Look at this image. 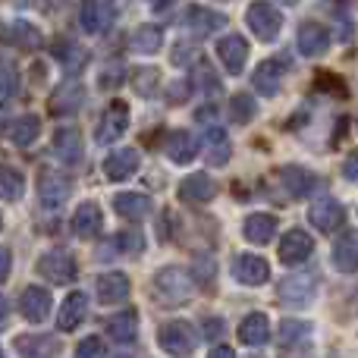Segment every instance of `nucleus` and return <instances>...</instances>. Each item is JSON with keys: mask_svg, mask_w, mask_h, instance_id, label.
Instances as JSON below:
<instances>
[{"mask_svg": "<svg viewBox=\"0 0 358 358\" xmlns=\"http://www.w3.org/2000/svg\"><path fill=\"white\" fill-rule=\"evenodd\" d=\"M192 296H195V280L182 267H164L155 273V299L161 305L176 308V305L189 302Z\"/></svg>", "mask_w": 358, "mask_h": 358, "instance_id": "f257e3e1", "label": "nucleus"}, {"mask_svg": "<svg viewBox=\"0 0 358 358\" xmlns=\"http://www.w3.org/2000/svg\"><path fill=\"white\" fill-rule=\"evenodd\" d=\"M245 22L261 41H273L280 35V29H283V13L273 3H267V0H255L245 13Z\"/></svg>", "mask_w": 358, "mask_h": 358, "instance_id": "f03ea898", "label": "nucleus"}, {"mask_svg": "<svg viewBox=\"0 0 358 358\" xmlns=\"http://www.w3.org/2000/svg\"><path fill=\"white\" fill-rule=\"evenodd\" d=\"M157 343H161V349L167 355L189 358L192 352H195V346H198V336H195V330H192L185 321H170V324H164V327H161Z\"/></svg>", "mask_w": 358, "mask_h": 358, "instance_id": "7ed1b4c3", "label": "nucleus"}, {"mask_svg": "<svg viewBox=\"0 0 358 358\" xmlns=\"http://www.w3.org/2000/svg\"><path fill=\"white\" fill-rule=\"evenodd\" d=\"M38 273H41L44 280H50V283H73L79 267H76V258L69 252L54 248V252H44L41 258H38Z\"/></svg>", "mask_w": 358, "mask_h": 358, "instance_id": "20e7f679", "label": "nucleus"}, {"mask_svg": "<svg viewBox=\"0 0 358 358\" xmlns=\"http://www.w3.org/2000/svg\"><path fill=\"white\" fill-rule=\"evenodd\" d=\"M315 289H317V273H296V277H286L280 283V302L289 305V308H302L315 299Z\"/></svg>", "mask_w": 358, "mask_h": 358, "instance_id": "39448f33", "label": "nucleus"}, {"mask_svg": "<svg viewBox=\"0 0 358 358\" xmlns=\"http://www.w3.org/2000/svg\"><path fill=\"white\" fill-rule=\"evenodd\" d=\"M117 19V10H113L110 0H82L79 6V25L88 31V35H101L107 31Z\"/></svg>", "mask_w": 358, "mask_h": 358, "instance_id": "423d86ee", "label": "nucleus"}, {"mask_svg": "<svg viewBox=\"0 0 358 358\" xmlns=\"http://www.w3.org/2000/svg\"><path fill=\"white\" fill-rule=\"evenodd\" d=\"M126 126H129V110H126L123 101H117V104H110L104 110V117H101L98 129H94V142L98 145H113L117 138H123Z\"/></svg>", "mask_w": 358, "mask_h": 358, "instance_id": "0eeeda50", "label": "nucleus"}, {"mask_svg": "<svg viewBox=\"0 0 358 358\" xmlns=\"http://www.w3.org/2000/svg\"><path fill=\"white\" fill-rule=\"evenodd\" d=\"M233 277L245 286H261L271 280V264L261 255H236L233 258Z\"/></svg>", "mask_w": 358, "mask_h": 358, "instance_id": "6e6552de", "label": "nucleus"}, {"mask_svg": "<svg viewBox=\"0 0 358 358\" xmlns=\"http://www.w3.org/2000/svg\"><path fill=\"white\" fill-rule=\"evenodd\" d=\"M217 57H220V63H223L227 73L239 76L242 69H245V63H248V41L245 38H239V35L220 38V41H217Z\"/></svg>", "mask_w": 358, "mask_h": 358, "instance_id": "1a4fd4ad", "label": "nucleus"}, {"mask_svg": "<svg viewBox=\"0 0 358 358\" xmlns=\"http://www.w3.org/2000/svg\"><path fill=\"white\" fill-rule=\"evenodd\" d=\"M138 167H142V157H138V151L136 148H120V151H113V155H107L104 176L110 179V182H123V179L136 176Z\"/></svg>", "mask_w": 358, "mask_h": 358, "instance_id": "9d476101", "label": "nucleus"}, {"mask_svg": "<svg viewBox=\"0 0 358 358\" xmlns=\"http://www.w3.org/2000/svg\"><path fill=\"white\" fill-rule=\"evenodd\" d=\"M296 41H299V54L302 57H324L330 50V31L321 22H302Z\"/></svg>", "mask_w": 358, "mask_h": 358, "instance_id": "9b49d317", "label": "nucleus"}, {"mask_svg": "<svg viewBox=\"0 0 358 358\" xmlns=\"http://www.w3.org/2000/svg\"><path fill=\"white\" fill-rule=\"evenodd\" d=\"M308 220L321 233H336V227L343 223V204L336 198H317L308 210Z\"/></svg>", "mask_w": 358, "mask_h": 358, "instance_id": "f8f14e48", "label": "nucleus"}, {"mask_svg": "<svg viewBox=\"0 0 358 358\" xmlns=\"http://www.w3.org/2000/svg\"><path fill=\"white\" fill-rule=\"evenodd\" d=\"M280 182H283V189L289 198H308L311 192L317 189V176L305 167H296V164L280 170Z\"/></svg>", "mask_w": 358, "mask_h": 358, "instance_id": "ddd939ff", "label": "nucleus"}, {"mask_svg": "<svg viewBox=\"0 0 358 358\" xmlns=\"http://www.w3.org/2000/svg\"><path fill=\"white\" fill-rule=\"evenodd\" d=\"M0 41L16 44V48H22V50H35L38 44H41V31L31 22H25V19H13V22L0 25Z\"/></svg>", "mask_w": 358, "mask_h": 358, "instance_id": "4468645a", "label": "nucleus"}, {"mask_svg": "<svg viewBox=\"0 0 358 358\" xmlns=\"http://www.w3.org/2000/svg\"><path fill=\"white\" fill-rule=\"evenodd\" d=\"M311 248H315V239L305 229H289L283 236V242H280V261L283 264H302L311 255Z\"/></svg>", "mask_w": 358, "mask_h": 358, "instance_id": "2eb2a0df", "label": "nucleus"}, {"mask_svg": "<svg viewBox=\"0 0 358 358\" xmlns=\"http://www.w3.org/2000/svg\"><path fill=\"white\" fill-rule=\"evenodd\" d=\"M38 195H41L44 208H60L69 198V179L60 176L57 170H44L41 179H38Z\"/></svg>", "mask_w": 358, "mask_h": 358, "instance_id": "dca6fc26", "label": "nucleus"}, {"mask_svg": "<svg viewBox=\"0 0 358 358\" xmlns=\"http://www.w3.org/2000/svg\"><path fill=\"white\" fill-rule=\"evenodd\" d=\"M54 155L60 157L63 164H69V167L82 164V155H85V148H82L79 129H73V126H63V129H57L54 132Z\"/></svg>", "mask_w": 358, "mask_h": 358, "instance_id": "f3484780", "label": "nucleus"}, {"mask_svg": "<svg viewBox=\"0 0 358 358\" xmlns=\"http://www.w3.org/2000/svg\"><path fill=\"white\" fill-rule=\"evenodd\" d=\"M129 289H132L129 277H126V273H120V271L101 273V277H98V299H101L104 305H120V302H126V299H129Z\"/></svg>", "mask_w": 358, "mask_h": 358, "instance_id": "a211bd4d", "label": "nucleus"}, {"mask_svg": "<svg viewBox=\"0 0 358 358\" xmlns=\"http://www.w3.org/2000/svg\"><path fill=\"white\" fill-rule=\"evenodd\" d=\"M19 311H22L25 321L41 324L50 315V292L41 289V286H29L22 292V299H19Z\"/></svg>", "mask_w": 358, "mask_h": 358, "instance_id": "6ab92c4d", "label": "nucleus"}, {"mask_svg": "<svg viewBox=\"0 0 358 358\" xmlns=\"http://www.w3.org/2000/svg\"><path fill=\"white\" fill-rule=\"evenodd\" d=\"M101 227H104V214H101V208L94 201H85V204L76 208L73 233L79 236V239H94V236L101 233Z\"/></svg>", "mask_w": 358, "mask_h": 358, "instance_id": "aec40b11", "label": "nucleus"}, {"mask_svg": "<svg viewBox=\"0 0 358 358\" xmlns=\"http://www.w3.org/2000/svg\"><path fill=\"white\" fill-rule=\"evenodd\" d=\"M82 104H85V88L76 85V82L57 88V92L50 94V113H54V117H73V113H79Z\"/></svg>", "mask_w": 358, "mask_h": 358, "instance_id": "412c9836", "label": "nucleus"}, {"mask_svg": "<svg viewBox=\"0 0 358 358\" xmlns=\"http://www.w3.org/2000/svg\"><path fill=\"white\" fill-rule=\"evenodd\" d=\"M88 315V299L85 292H69L66 302L60 305V315H57V327L63 330V334H69V330H76L82 321H85Z\"/></svg>", "mask_w": 358, "mask_h": 358, "instance_id": "4be33fe9", "label": "nucleus"}, {"mask_svg": "<svg viewBox=\"0 0 358 358\" xmlns=\"http://www.w3.org/2000/svg\"><path fill=\"white\" fill-rule=\"evenodd\" d=\"M227 25V16L223 13H214V10H204V6L192 3L189 13H185V29L195 31V35H210V31L223 29Z\"/></svg>", "mask_w": 358, "mask_h": 358, "instance_id": "5701e85b", "label": "nucleus"}, {"mask_svg": "<svg viewBox=\"0 0 358 358\" xmlns=\"http://www.w3.org/2000/svg\"><path fill=\"white\" fill-rule=\"evenodd\" d=\"M283 60H264L252 76V85L258 88L264 98H273L280 92V82H283Z\"/></svg>", "mask_w": 358, "mask_h": 358, "instance_id": "b1692460", "label": "nucleus"}, {"mask_svg": "<svg viewBox=\"0 0 358 358\" xmlns=\"http://www.w3.org/2000/svg\"><path fill=\"white\" fill-rule=\"evenodd\" d=\"M179 195H182L185 201L204 204V201H210V198L217 195V182L210 176H204V173H192V176H185L182 182H179Z\"/></svg>", "mask_w": 358, "mask_h": 358, "instance_id": "393cba45", "label": "nucleus"}, {"mask_svg": "<svg viewBox=\"0 0 358 358\" xmlns=\"http://www.w3.org/2000/svg\"><path fill=\"white\" fill-rule=\"evenodd\" d=\"M242 233H245V239L252 242V245H267V242L277 236V217L273 214H252L245 220V227H242Z\"/></svg>", "mask_w": 358, "mask_h": 358, "instance_id": "a878e982", "label": "nucleus"}, {"mask_svg": "<svg viewBox=\"0 0 358 358\" xmlns=\"http://www.w3.org/2000/svg\"><path fill=\"white\" fill-rule=\"evenodd\" d=\"M334 264H336V271H343V273H355V267H358V239H355L352 229H346V233L334 242Z\"/></svg>", "mask_w": 358, "mask_h": 358, "instance_id": "bb28decb", "label": "nucleus"}, {"mask_svg": "<svg viewBox=\"0 0 358 358\" xmlns=\"http://www.w3.org/2000/svg\"><path fill=\"white\" fill-rule=\"evenodd\" d=\"M54 54H57V60H60V66H63V73L66 76H79L82 69H85V63H88V50L79 48L76 41H57Z\"/></svg>", "mask_w": 358, "mask_h": 358, "instance_id": "cd10ccee", "label": "nucleus"}, {"mask_svg": "<svg viewBox=\"0 0 358 358\" xmlns=\"http://www.w3.org/2000/svg\"><path fill=\"white\" fill-rule=\"evenodd\" d=\"M239 340L245 343V346H264L267 340H271V321H267V315H248L245 321L239 324Z\"/></svg>", "mask_w": 358, "mask_h": 358, "instance_id": "c85d7f7f", "label": "nucleus"}, {"mask_svg": "<svg viewBox=\"0 0 358 358\" xmlns=\"http://www.w3.org/2000/svg\"><path fill=\"white\" fill-rule=\"evenodd\" d=\"M198 155V138L192 136V132H173V136L167 138V157L173 164H192Z\"/></svg>", "mask_w": 358, "mask_h": 358, "instance_id": "c756f323", "label": "nucleus"}, {"mask_svg": "<svg viewBox=\"0 0 358 358\" xmlns=\"http://www.w3.org/2000/svg\"><path fill=\"white\" fill-rule=\"evenodd\" d=\"M113 208H117L120 217H129V220H142V217L151 214V198H148V195H138V192H123V195H117Z\"/></svg>", "mask_w": 358, "mask_h": 358, "instance_id": "7c9ffc66", "label": "nucleus"}, {"mask_svg": "<svg viewBox=\"0 0 358 358\" xmlns=\"http://www.w3.org/2000/svg\"><path fill=\"white\" fill-rule=\"evenodd\" d=\"M107 334H110L113 343H132L138 334V315L136 311H120L107 321Z\"/></svg>", "mask_w": 358, "mask_h": 358, "instance_id": "2f4dec72", "label": "nucleus"}, {"mask_svg": "<svg viewBox=\"0 0 358 358\" xmlns=\"http://www.w3.org/2000/svg\"><path fill=\"white\" fill-rule=\"evenodd\" d=\"M16 349L22 358H54L57 355V340L54 336H19Z\"/></svg>", "mask_w": 358, "mask_h": 358, "instance_id": "473e14b6", "label": "nucleus"}, {"mask_svg": "<svg viewBox=\"0 0 358 358\" xmlns=\"http://www.w3.org/2000/svg\"><path fill=\"white\" fill-rule=\"evenodd\" d=\"M280 343H283V349H305L311 343V324L296 321V317L283 321V327H280Z\"/></svg>", "mask_w": 358, "mask_h": 358, "instance_id": "72a5a7b5", "label": "nucleus"}, {"mask_svg": "<svg viewBox=\"0 0 358 358\" xmlns=\"http://www.w3.org/2000/svg\"><path fill=\"white\" fill-rule=\"evenodd\" d=\"M229 155H233V145H229L227 132L223 129H208V164L210 167H227Z\"/></svg>", "mask_w": 358, "mask_h": 358, "instance_id": "f704fd0d", "label": "nucleus"}, {"mask_svg": "<svg viewBox=\"0 0 358 358\" xmlns=\"http://www.w3.org/2000/svg\"><path fill=\"white\" fill-rule=\"evenodd\" d=\"M129 44L136 54H157L164 44V31L157 29V25H138V29L132 31Z\"/></svg>", "mask_w": 358, "mask_h": 358, "instance_id": "c9c22d12", "label": "nucleus"}, {"mask_svg": "<svg viewBox=\"0 0 358 358\" xmlns=\"http://www.w3.org/2000/svg\"><path fill=\"white\" fill-rule=\"evenodd\" d=\"M38 132H41V120H38L35 113H25V117H19L16 123L10 126V142L19 145V148H29L38 138Z\"/></svg>", "mask_w": 358, "mask_h": 358, "instance_id": "e433bc0d", "label": "nucleus"}, {"mask_svg": "<svg viewBox=\"0 0 358 358\" xmlns=\"http://www.w3.org/2000/svg\"><path fill=\"white\" fill-rule=\"evenodd\" d=\"M132 88H136L138 98H155L157 88H161V69L155 66H142L132 76Z\"/></svg>", "mask_w": 358, "mask_h": 358, "instance_id": "4c0bfd02", "label": "nucleus"}, {"mask_svg": "<svg viewBox=\"0 0 358 358\" xmlns=\"http://www.w3.org/2000/svg\"><path fill=\"white\" fill-rule=\"evenodd\" d=\"M22 192H25L22 173L13 167H0V198H3V201H19Z\"/></svg>", "mask_w": 358, "mask_h": 358, "instance_id": "58836bf2", "label": "nucleus"}, {"mask_svg": "<svg viewBox=\"0 0 358 358\" xmlns=\"http://www.w3.org/2000/svg\"><path fill=\"white\" fill-rule=\"evenodd\" d=\"M255 113H258V107H255L252 94H245V92L233 94V101H229V120H233V123H239V126L252 123Z\"/></svg>", "mask_w": 358, "mask_h": 358, "instance_id": "ea45409f", "label": "nucleus"}, {"mask_svg": "<svg viewBox=\"0 0 358 358\" xmlns=\"http://www.w3.org/2000/svg\"><path fill=\"white\" fill-rule=\"evenodd\" d=\"M195 82H198V88H201L208 98H214V94H220V76L214 73V69L208 66V63H201L198 60V66H195Z\"/></svg>", "mask_w": 358, "mask_h": 358, "instance_id": "a19ab883", "label": "nucleus"}, {"mask_svg": "<svg viewBox=\"0 0 358 358\" xmlns=\"http://www.w3.org/2000/svg\"><path fill=\"white\" fill-rule=\"evenodd\" d=\"M76 358H107V346L101 336H85L76 346Z\"/></svg>", "mask_w": 358, "mask_h": 358, "instance_id": "79ce46f5", "label": "nucleus"}, {"mask_svg": "<svg viewBox=\"0 0 358 358\" xmlns=\"http://www.w3.org/2000/svg\"><path fill=\"white\" fill-rule=\"evenodd\" d=\"M19 88V73L10 60H0V94H16Z\"/></svg>", "mask_w": 358, "mask_h": 358, "instance_id": "37998d69", "label": "nucleus"}, {"mask_svg": "<svg viewBox=\"0 0 358 358\" xmlns=\"http://www.w3.org/2000/svg\"><path fill=\"white\" fill-rule=\"evenodd\" d=\"M117 245L126 248L129 255H138L145 248V239H142V233H120L117 236Z\"/></svg>", "mask_w": 358, "mask_h": 358, "instance_id": "c03bdc74", "label": "nucleus"}, {"mask_svg": "<svg viewBox=\"0 0 358 358\" xmlns=\"http://www.w3.org/2000/svg\"><path fill=\"white\" fill-rule=\"evenodd\" d=\"M120 79H123V69H120L117 63H113V73H110V69H104V73H101V85H104V88H117Z\"/></svg>", "mask_w": 358, "mask_h": 358, "instance_id": "a18cd8bd", "label": "nucleus"}, {"mask_svg": "<svg viewBox=\"0 0 358 358\" xmlns=\"http://www.w3.org/2000/svg\"><path fill=\"white\" fill-rule=\"evenodd\" d=\"M10 271H13V255H10V248L0 245V283L10 277Z\"/></svg>", "mask_w": 358, "mask_h": 358, "instance_id": "49530a36", "label": "nucleus"}, {"mask_svg": "<svg viewBox=\"0 0 358 358\" xmlns=\"http://www.w3.org/2000/svg\"><path fill=\"white\" fill-rule=\"evenodd\" d=\"M317 85H330V88H324V92H336V88H343V79H334V76H317Z\"/></svg>", "mask_w": 358, "mask_h": 358, "instance_id": "de8ad7c7", "label": "nucleus"}, {"mask_svg": "<svg viewBox=\"0 0 358 358\" xmlns=\"http://www.w3.org/2000/svg\"><path fill=\"white\" fill-rule=\"evenodd\" d=\"M6 324H10V302L0 296V330H3Z\"/></svg>", "mask_w": 358, "mask_h": 358, "instance_id": "09e8293b", "label": "nucleus"}, {"mask_svg": "<svg viewBox=\"0 0 358 358\" xmlns=\"http://www.w3.org/2000/svg\"><path fill=\"white\" fill-rule=\"evenodd\" d=\"M214 107H201V110H198L195 113V117H198V123H204V126H208V123H214Z\"/></svg>", "mask_w": 358, "mask_h": 358, "instance_id": "8fccbe9b", "label": "nucleus"}, {"mask_svg": "<svg viewBox=\"0 0 358 358\" xmlns=\"http://www.w3.org/2000/svg\"><path fill=\"white\" fill-rule=\"evenodd\" d=\"M208 358H236V352L229 346H217V349H210Z\"/></svg>", "mask_w": 358, "mask_h": 358, "instance_id": "3c124183", "label": "nucleus"}, {"mask_svg": "<svg viewBox=\"0 0 358 358\" xmlns=\"http://www.w3.org/2000/svg\"><path fill=\"white\" fill-rule=\"evenodd\" d=\"M346 179H355V157H346V167H343Z\"/></svg>", "mask_w": 358, "mask_h": 358, "instance_id": "603ef678", "label": "nucleus"}, {"mask_svg": "<svg viewBox=\"0 0 358 358\" xmlns=\"http://www.w3.org/2000/svg\"><path fill=\"white\" fill-rule=\"evenodd\" d=\"M204 330H208V336H210V334H214V336H217V334H220V324H217V321H214V324H210V321H208V324H204Z\"/></svg>", "mask_w": 358, "mask_h": 358, "instance_id": "864d4df0", "label": "nucleus"}, {"mask_svg": "<svg viewBox=\"0 0 358 358\" xmlns=\"http://www.w3.org/2000/svg\"><path fill=\"white\" fill-rule=\"evenodd\" d=\"M66 3V0H44V6H48V10H57V6H63Z\"/></svg>", "mask_w": 358, "mask_h": 358, "instance_id": "5fc2aeb1", "label": "nucleus"}, {"mask_svg": "<svg viewBox=\"0 0 358 358\" xmlns=\"http://www.w3.org/2000/svg\"><path fill=\"white\" fill-rule=\"evenodd\" d=\"M170 0H151V6H155V10H161V6H167Z\"/></svg>", "mask_w": 358, "mask_h": 358, "instance_id": "6e6d98bb", "label": "nucleus"}, {"mask_svg": "<svg viewBox=\"0 0 358 358\" xmlns=\"http://www.w3.org/2000/svg\"><path fill=\"white\" fill-rule=\"evenodd\" d=\"M330 3H349V0H330Z\"/></svg>", "mask_w": 358, "mask_h": 358, "instance_id": "4d7b16f0", "label": "nucleus"}, {"mask_svg": "<svg viewBox=\"0 0 358 358\" xmlns=\"http://www.w3.org/2000/svg\"><path fill=\"white\" fill-rule=\"evenodd\" d=\"M0 227H3V217H0Z\"/></svg>", "mask_w": 358, "mask_h": 358, "instance_id": "13d9d810", "label": "nucleus"}, {"mask_svg": "<svg viewBox=\"0 0 358 358\" xmlns=\"http://www.w3.org/2000/svg\"><path fill=\"white\" fill-rule=\"evenodd\" d=\"M0 358H3V352H0Z\"/></svg>", "mask_w": 358, "mask_h": 358, "instance_id": "bf43d9fd", "label": "nucleus"}]
</instances>
